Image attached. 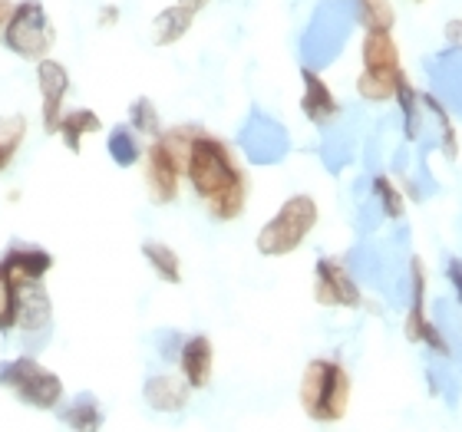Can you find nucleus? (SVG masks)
<instances>
[{"mask_svg":"<svg viewBox=\"0 0 462 432\" xmlns=\"http://www.w3.org/2000/svg\"><path fill=\"white\" fill-rule=\"evenodd\" d=\"M185 179L215 221H235L245 212L248 179L218 135L195 129L189 155H185Z\"/></svg>","mask_w":462,"mask_h":432,"instance_id":"1","label":"nucleus"},{"mask_svg":"<svg viewBox=\"0 0 462 432\" xmlns=\"http://www.w3.org/2000/svg\"><path fill=\"white\" fill-rule=\"evenodd\" d=\"M350 373L337 360H310L300 376V409L314 423H340L350 409Z\"/></svg>","mask_w":462,"mask_h":432,"instance_id":"2","label":"nucleus"},{"mask_svg":"<svg viewBox=\"0 0 462 432\" xmlns=\"http://www.w3.org/2000/svg\"><path fill=\"white\" fill-rule=\"evenodd\" d=\"M195 135V125H179L162 135H155L145 149V188L155 205H169L179 198V185L185 175V155Z\"/></svg>","mask_w":462,"mask_h":432,"instance_id":"3","label":"nucleus"},{"mask_svg":"<svg viewBox=\"0 0 462 432\" xmlns=\"http://www.w3.org/2000/svg\"><path fill=\"white\" fill-rule=\"evenodd\" d=\"M318 202L310 195H291L278 208V215L264 221V228L254 238V248L264 258H288L291 251H298L310 231L318 228Z\"/></svg>","mask_w":462,"mask_h":432,"instance_id":"4","label":"nucleus"},{"mask_svg":"<svg viewBox=\"0 0 462 432\" xmlns=\"http://www.w3.org/2000/svg\"><path fill=\"white\" fill-rule=\"evenodd\" d=\"M364 73L356 77V93L366 103H386L396 97V83L403 77V63H400V47L390 30H366L364 47Z\"/></svg>","mask_w":462,"mask_h":432,"instance_id":"5","label":"nucleus"},{"mask_svg":"<svg viewBox=\"0 0 462 432\" xmlns=\"http://www.w3.org/2000/svg\"><path fill=\"white\" fill-rule=\"evenodd\" d=\"M0 386L10 390L23 406L40 409V413L57 409L60 400H63V380H60V373L47 370L33 356H17L10 363H0Z\"/></svg>","mask_w":462,"mask_h":432,"instance_id":"6","label":"nucleus"},{"mask_svg":"<svg viewBox=\"0 0 462 432\" xmlns=\"http://www.w3.org/2000/svg\"><path fill=\"white\" fill-rule=\"evenodd\" d=\"M57 43V30L50 23L47 7L40 0H20L4 23V47L23 60H43Z\"/></svg>","mask_w":462,"mask_h":432,"instance_id":"7","label":"nucleus"},{"mask_svg":"<svg viewBox=\"0 0 462 432\" xmlns=\"http://www.w3.org/2000/svg\"><path fill=\"white\" fill-rule=\"evenodd\" d=\"M314 300L320 308H360V288L344 261L320 258L314 264Z\"/></svg>","mask_w":462,"mask_h":432,"instance_id":"8","label":"nucleus"},{"mask_svg":"<svg viewBox=\"0 0 462 432\" xmlns=\"http://www.w3.org/2000/svg\"><path fill=\"white\" fill-rule=\"evenodd\" d=\"M37 87H40V115H43V129L53 135L60 125V115H63V99H67V93H69L67 67L53 57L37 60Z\"/></svg>","mask_w":462,"mask_h":432,"instance_id":"9","label":"nucleus"},{"mask_svg":"<svg viewBox=\"0 0 462 432\" xmlns=\"http://www.w3.org/2000/svg\"><path fill=\"white\" fill-rule=\"evenodd\" d=\"M300 83H304V93H300V113L308 115L314 125H328L337 119L340 103L334 97V89L328 87V79L320 77L318 69H300Z\"/></svg>","mask_w":462,"mask_h":432,"instance_id":"10","label":"nucleus"},{"mask_svg":"<svg viewBox=\"0 0 462 432\" xmlns=\"http://www.w3.org/2000/svg\"><path fill=\"white\" fill-rule=\"evenodd\" d=\"M179 370H182V380L192 390H205L212 383V370H215V346L205 334L189 336L179 350Z\"/></svg>","mask_w":462,"mask_h":432,"instance_id":"11","label":"nucleus"},{"mask_svg":"<svg viewBox=\"0 0 462 432\" xmlns=\"http://www.w3.org/2000/svg\"><path fill=\"white\" fill-rule=\"evenodd\" d=\"M430 324L433 320L426 317V268L423 261L413 258L410 261V310H406V324H403L406 340L420 344Z\"/></svg>","mask_w":462,"mask_h":432,"instance_id":"12","label":"nucleus"},{"mask_svg":"<svg viewBox=\"0 0 462 432\" xmlns=\"http://www.w3.org/2000/svg\"><path fill=\"white\" fill-rule=\"evenodd\" d=\"M189 390H192V386L185 383V380H175V376H152V380L145 383L143 396L155 413H179V409H185V403H189Z\"/></svg>","mask_w":462,"mask_h":432,"instance_id":"13","label":"nucleus"},{"mask_svg":"<svg viewBox=\"0 0 462 432\" xmlns=\"http://www.w3.org/2000/svg\"><path fill=\"white\" fill-rule=\"evenodd\" d=\"M195 14H199V10L189 7V4H179V0H175L172 7H165L162 14L155 17V43H159V47H172V43H179V40L192 30Z\"/></svg>","mask_w":462,"mask_h":432,"instance_id":"14","label":"nucleus"},{"mask_svg":"<svg viewBox=\"0 0 462 432\" xmlns=\"http://www.w3.org/2000/svg\"><path fill=\"white\" fill-rule=\"evenodd\" d=\"M103 129V119H99L93 109H69V113L60 115V125H57V135L67 142L69 152H79V145L83 139L93 133Z\"/></svg>","mask_w":462,"mask_h":432,"instance_id":"15","label":"nucleus"},{"mask_svg":"<svg viewBox=\"0 0 462 432\" xmlns=\"http://www.w3.org/2000/svg\"><path fill=\"white\" fill-rule=\"evenodd\" d=\"M143 258L149 261V268L165 280V284H182V258L169 248L165 241H145Z\"/></svg>","mask_w":462,"mask_h":432,"instance_id":"16","label":"nucleus"},{"mask_svg":"<svg viewBox=\"0 0 462 432\" xmlns=\"http://www.w3.org/2000/svg\"><path fill=\"white\" fill-rule=\"evenodd\" d=\"M109 159H113L119 169H133L139 159H143V145H139V133H135L133 125H116L113 133H109Z\"/></svg>","mask_w":462,"mask_h":432,"instance_id":"17","label":"nucleus"},{"mask_svg":"<svg viewBox=\"0 0 462 432\" xmlns=\"http://www.w3.org/2000/svg\"><path fill=\"white\" fill-rule=\"evenodd\" d=\"M23 139H27V115H4L0 119V172L10 169V162L17 159Z\"/></svg>","mask_w":462,"mask_h":432,"instance_id":"18","label":"nucleus"},{"mask_svg":"<svg viewBox=\"0 0 462 432\" xmlns=\"http://www.w3.org/2000/svg\"><path fill=\"white\" fill-rule=\"evenodd\" d=\"M396 103H400V109H403V129H406V139H416V133H420V106H423V99H420V93L413 89V83L406 79V73L400 77V83H396Z\"/></svg>","mask_w":462,"mask_h":432,"instance_id":"19","label":"nucleus"},{"mask_svg":"<svg viewBox=\"0 0 462 432\" xmlns=\"http://www.w3.org/2000/svg\"><path fill=\"white\" fill-rule=\"evenodd\" d=\"M356 17L364 30H393L396 14L390 0H356Z\"/></svg>","mask_w":462,"mask_h":432,"instance_id":"20","label":"nucleus"},{"mask_svg":"<svg viewBox=\"0 0 462 432\" xmlns=\"http://www.w3.org/2000/svg\"><path fill=\"white\" fill-rule=\"evenodd\" d=\"M129 125H133L139 135H149V139H155V135H162V119H159V109L152 106V99L149 97H139L129 106Z\"/></svg>","mask_w":462,"mask_h":432,"instance_id":"21","label":"nucleus"},{"mask_svg":"<svg viewBox=\"0 0 462 432\" xmlns=\"http://www.w3.org/2000/svg\"><path fill=\"white\" fill-rule=\"evenodd\" d=\"M374 195L380 198V208H383L386 218L400 221L406 215V198H403V192L393 185L390 175H374Z\"/></svg>","mask_w":462,"mask_h":432,"instance_id":"22","label":"nucleus"},{"mask_svg":"<svg viewBox=\"0 0 462 432\" xmlns=\"http://www.w3.org/2000/svg\"><path fill=\"white\" fill-rule=\"evenodd\" d=\"M17 326V284L0 261V334H10Z\"/></svg>","mask_w":462,"mask_h":432,"instance_id":"23","label":"nucleus"},{"mask_svg":"<svg viewBox=\"0 0 462 432\" xmlns=\"http://www.w3.org/2000/svg\"><path fill=\"white\" fill-rule=\"evenodd\" d=\"M63 419H67L69 426H79V429H93V426L103 423L99 406L93 396H79L77 403H69L67 409H63Z\"/></svg>","mask_w":462,"mask_h":432,"instance_id":"24","label":"nucleus"},{"mask_svg":"<svg viewBox=\"0 0 462 432\" xmlns=\"http://www.w3.org/2000/svg\"><path fill=\"white\" fill-rule=\"evenodd\" d=\"M423 99V106L430 109V113H436V119H439V129H443V145H446V155L449 159H456V152H459V142H456V125L453 119H449V113L443 109V103L433 97H420Z\"/></svg>","mask_w":462,"mask_h":432,"instance_id":"25","label":"nucleus"},{"mask_svg":"<svg viewBox=\"0 0 462 432\" xmlns=\"http://www.w3.org/2000/svg\"><path fill=\"white\" fill-rule=\"evenodd\" d=\"M446 278L453 280L456 294H459V300H462V261L459 258H453L449 264H446Z\"/></svg>","mask_w":462,"mask_h":432,"instance_id":"26","label":"nucleus"},{"mask_svg":"<svg viewBox=\"0 0 462 432\" xmlns=\"http://www.w3.org/2000/svg\"><path fill=\"white\" fill-rule=\"evenodd\" d=\"M443 37H446V43H453V47L462 50V20H449L443 30Z\"/></svg>","mask_w":462,"mask_h":432,"instance_id":"27","label":"nucleus"},{"mask_svg":"<svg viewBox=\"0 0 462 432\" xmlns=\"http://www.w3.org/2000/svg\"><path fill=\"white\" fill-rule=\"evenodd\" d=\"M10 10H14V0H0V30H4V23H7Z\"/></svg>","mask_w":462,"mask_h":432,"instance_id":"28","label":"nucleus"},{"mask_svg":"<svg viewBox=\"0 0 462 432\" xmlns=\"http://www.w3.org/2000/svg\"><path fill=\"white\" fill-rule=\"evenodd\" d=\"M179 4H189V7H195V10H202L208 0H179Z\"/></svg>","mask_w":462,"mask_h":432,"instance_id":"29","label":"nucleus"},{"mask_svg":"<svg viewBox=\"0 0 462 432\" xmlns=\"http://www.w3.org/2000/svg\"><path fill=\"white\" fill-rule=\"evenodd\" d=\"M416 4H420V0H416Z\"/></svg>","mask_w":462,"mask_h":432,"instance_id":"30","label":"nucleus"}]
</instances>
